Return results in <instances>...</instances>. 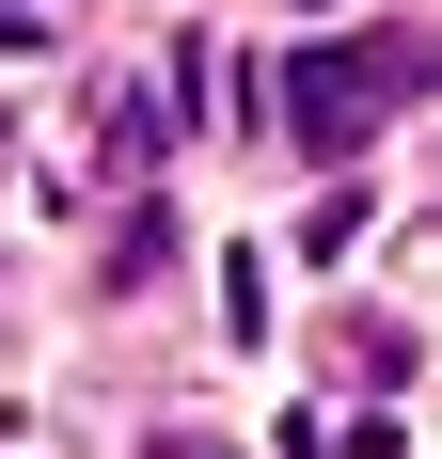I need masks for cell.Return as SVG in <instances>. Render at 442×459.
I'll return each mask as SVG.
<instances>
[{"mask_svg":"<svg viewBox=\"0 0 442 459\" xmlns=\"http://www.w3.org/2000/svg\"><path fill=\"white\" fill-rule=\"evenodd\" d=\"M411 80H427L411 32H332V48H301V64H285V143H301V159H363V127H379Z\"/></svg>","mask_w":442,"mask_h":459,"instance_id":"1","label":"cell"},{"mask_svg":"<svg viewBox=\"0 0 442 459\" xmlns=\"http://www.w3.org/2000/svg\"><path fill=\"white\" fill-rule=\"evenodd\" d=\"M221 333L268 349V254H221Z\"/></svg>","mask_w":442,"mask_h":459,"instance_id":"2","label":"cell"}]
</instances>
